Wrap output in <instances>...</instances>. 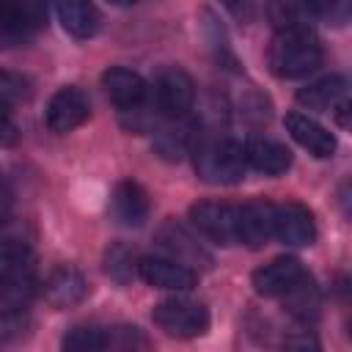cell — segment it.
<instances>
[{"mask_svg":"<svg viewBox=\"0 0 352 352\" xmlns=\"http://www.w3.org/2000/svg\"><path fill=\"white\" fill-rule=\"evenodd\" d=\"M245 148V162L261 173H270V176H278V173H286L292 168V151L280 143V140H272V138H250L248 143H242Z\"/></svg>","mask_w":352,"mask_h":352,"instance_id":"d6986e66","label":"cell"},{"mask_svg":"<svg viewBox=\"0 0 352 352\" xmlns=\"http://www.w3.org/2000/svg\"><path fill=\"white\" fill-rule=\"evenodd\" d=\"M138 253L124 245V242H116L104 250V272L116 280V283H129L138 278Z\"/></svg>","mask_w":352,"mask_h":352,"instance_id":"d4e9b609","label":"cell"},{"mask_svg":"<svg viewBox=\"0 0 352 352\" xmlns=\"http://www.w3.org/2000/svg\"><path fill=\"white\" fill-rule=\"evenodd\" d=\"M47 25V8L36 0H0V50L28 44Z\"/></svg>","mask_w":352,"mask_h":352,"instance_id":"277c9868","label":"cell"},{"mask_svg":"<svg viewBox=\"0 0 352 352\" xmlns=\"http://www.w3.org/2000/svg\"><path fill=\"white\" fill-rule=\"evenodd\" d=\"M88 116H91V102H88V96H85V91L77 88V85H63V88H58V91L50 96L47 110H44L47 126H50L52 132H58V135H66V132L82 126V124L88 121Z\"/></svg>","mask_w":352,"mask_h":352,"instance_id":"52a82bcc","label":"cell"},{"mask_svg":"<svg viewBox=\"0 0 352 352\" xmlns=\"http://www.w3.org/2000/svg\"><path fill=\"white\" fill-rule=\"evenodd\" d=\"M322 41L316 38V33L308 25H297V28H283L275 33L270 52H267V63L272 69V74L283 77V80H294V77H305L311 72H316L322 66Z\"/></svg>","mask_w":352,"mask_h":352,"instance_id":"7a4b0ae2","label":"cell"},{"mask_svg":"<svg viewBox=\"0 0 352 352\" xmlns=\"http://www.w3.org/2000/svg\"><path fill=\"white\" fill-rule=\"evenodd\" d=\"M102 88H104V94L110 96V102H113L121 113L148 104V85H146V80H143L138 72H132V69L110 66V69L102 74Z\"/></svg>","mask_w":352,"mask_h":352,"instance_id":"4fadbf2b","label":"cell"},{"mask_svg":"<svg viewBox=\"0 0 352 352\" xmlns=\"http://www.w3.org/2000/svg\"><path fill=\"white\" fill-rule=\"evenodd\" d=\"M297 102L308 110H322V113H336V118L346 126V110H349V96H346V80L333 74L322 77L316 82H308L305 88L297 91Z\"/></svg>","mask_w":352,"mask_h":352,"instance_id":"9c48e42d","label":"cell"},{"mask_svg":"<svg viewBox=\"0 0 352 352\" xmlns=\"http://www.w3.org/2000/svg\"><path fill=\"white\" fill-rule=\"evenodd\" d=\"M192 165L195 173L209 184H234L245 176V148L239 140L217 135V132H195L192 140Z\"/></svg>","mask_w":352,"mask_h":352,"instance_id":"6da1fadb","label":"cell"},{"mask_svg":"<svg viewBox=\"0 0 352 352\" xmlns=\"http://www.w3.org/2000/svg\"><path fill=\"white\" fill-rule=\"evenodd\" d=\"M195 132H198V126L190 118H176V121H168V124H157L154 126V140H151L154 151L162 160H170V162L182 160L184 154H190Z\"/></svg>","mask_w":352,"mask_h":352,"instance_id":"ac0fdd59","label":"cell"},{"mask_svg":"<svg viewBox=\"0 0 352 352\" xmlns=\"http://www.w3.org/2000/svg\"><path fill=\"white\" fill-rule=\"evenodd\" d=\"M41 294L52 308H72L85 300L88 278L72 264H58L47 272V278L41 283Z\"/></svg>","mask_w":352,"mask_h":352,"instance_id":"8fae6325","label":"cell"},{"mask_svg":"<svg viewBox=\"0 0 352 352\" xmlns=\"http://www.w3.org/2000/svg\"><path fill=\"white\" fill-rule=\"evenodd\" d=\"M272 220H275V204H270L264 198L239 206V217H236L239 242L248 248L267 245L272 239Z\"/></svg>","mask_w":352,"mask_h":352,"instance_id":"2e32d148","label":"cell"},{"mask_svg":"<svg viewBox=\"0 0 352 352\" xmlns=\"http://www.w3.org/2000/svg\"><path fill=\"white\" fill-rule=\"evenodd\" d=\"M38 292V278L36 272H14V275H0V319H14L19 316L30 300Z\"/></svg>","mask_w":352,"mask_h":352,"instance_id":"ffe728a7","label":"cell"},{"mask_svg":"<svg viewBox=\"0 0 352 352\" xmlns=\"http://www.w3.org/2000/svg\"><path fill=\"white\" fill-rule=\"evenodd\" d=\"M25 96H28V80L14 74V72L0 69V102L8 104L16 99H25Z\"/></svg>","mask_w":352,"mask_h":352,"instance_id":"4316f807","label":"cell"},{"mask_svg":"<svg viewBox=\"0 0 352 352\" xmlns=\"http://www.w3.org/2000/svg\"><path fill=\"white\" fill-rule=\"evenodd\" d=\"M283 124H286V132L294 138V143H300L308 154H314L319 160L336 154V138L319 121H314V118H308L302 113H289Z\"/></svg>","mask_w":352,"mask_h":352,"instance_id":"e0dca14e","label":"cell"},{"mask_svg":"<svg viewBox=\"0 0 352 352\" xmlns=\"http://www.w3.org/2000/svg\"><path fill=\"white\" fill-rule=\"evenodd\" d=\"M102 352H151V341L138 324H113L102 330Z\"/></svg>","mask_w":352,"mask_h":352,"instance_id":"7402d4cb","label":"cell"},{"mask_svg":"<svg viewBox=\"0 0 352 352\" xmlns=\"http://www.w3.org/2000/svg\"><path fill=\"white\" fill-rule=\"evenodd\" d=\"M138 278H143L148 286H157L165 292H190L198 283L195 270H190L173 258H157V256H146L138 261Z\"/></svg>","mask_w":352,"mask_h":352,"instance_id":"7c38bea8","label":"cell"},{"mask_svg":"<svg viewBox=\"0 0 352 352\" xmlns=\"http://www.w3.org/2000/svg\"><path fill=\"white\" fill-rule=\"evenodd\" d=\"M236 217H239V206H231L223 201H198L190 206L192 226L206 239H212L217 245H236L239 242Z\"/></svg>","mask_w":352,"mask_h":352,"instance_id":"8992f818","label":"cell"},{"mask_svg":"<svg viewBox=\"0 0 352 352\" xmlns=\"http://www.w3.org/2000/svg\"><path fill=\"white\" fill-rule=\"evenodd\" d=\"M280 352H322V344L311 330H297L286 336V341L280 344Z\"/></svg>","mask_w":352,"mask_h":352,"instance_id":"83f0119b","label":"cell"},{"mask_svg":"<svg viewBox=\"0 0 352 352\" xmlns=\"http://www.w3.org/2000/svg\"><path fill=\"white\" fill-rule=\"evenodd\" d=\"M148 212H151V201H148V192L132 182V179H124L113 187V195H110V214L116 223L126 226V228H140L146 220H148Z\"/></svg>","mask_w":352,"mask_h":352,"instance_id":"9a60e30c","label":"cell"},{"mask_svg":"<svg viewBox=\"0 0 352 352\" xmlns=\"http://www.w3.org/2000/svg\"><path fill=\"white\" fill-rule=\"evenodd\" d=\"M272 236L283 245H311L316 239V220L308 206L297 201L275 204V220H272Z\"/></svg>","mask_w":352,"mask_h":352,"instance_id":"ba28073f","label":"cell"},{"mask_svg":"<svg viewBox=\"0 0 352 352\" xmlns=\"http://www.w3.org/2000/svg\"><path fill=\"white\" fill-rule=\"evenodd\" d=\"M14 272H36V256L25 239L6 236L0 239V275Z\"/></svg>","mask_w":352,"mask_h":352,"instance_id":"cb8c5ba5","label":"cell"},{"mask_svg":"<svg viewBox=\"0 0 352 352\" xmlns=\"http://www.w3.org/2000/svg\"><path fill=\"white\" fill-rule=\"evenodd\" d=\"M60 352H102V330L91 324L72 327L60 341Z\"/></svg>","mask_w":352,"mask_h":352,"instance_id":"484cf974","label":"cell"},{"mask_svg":"<svg viewBox=\"0 0 352 352\" xmlns=\"http://www.w3.org/2000/svg\"><path fill=\"white\" fill-rule=\"evenodd\" d=\"M11 206H14V190H11L8 179H6V176H0V226L8 220Z\"/></svg>","mask_w":352,"mask_h":352,"instance_id":"f546056e","label":"cell"},{"mask_svg":"<svg viewBox=\"0 0 352 352\" xmlns=\"http://www.w3.org/2000/svg\"><path fill=\"white\" fill-rule=\"evenodd\" d=\"M157 116H165L168 121L187 118V113L195 104V82L184 69H162L151 85V102Z\"/></svg>","mask_w":352,"mask_h":352,"instance_id":"3957f363","label":"cell"},{"mask_svg":"<svg viewBox=\"0 0 352 352\" xmlns=\"http://www.w3.org/2000/svg\"><path fill=\"white\" fill-rule=\"evenodd\" d=\"M154 324L173 338H198L209 330V311L201 302L170 297L154 305Z\"/></svg>","mask_w":352,"mask_h":352,"instance_id":"5b68a950","label":"cell"},{"mask_svg":"<svg viewBox=\"0 0 352 352\" xmlns=\"http://www.w3.org/2000/svg\"><path fill=\"white\" fill-rule=\"evenodd\" d=\"M19 140V129L11 118V113L6 110V104L0 102V146H14Z\"/></svg>","mask_w":352,"mask_h":352,"instance_id":"f1b7e54d","label":"cell"},{"mask_svg":"<svg viewBox=\"0 0 352 352\" xmlns=\"http://www.w3.org/2000/svg\"><path fill=\"white\" fill-rule=\"evenodd\" d=\"M283 300H286L289 314L297 316V319H302V322H308V319H314L319 314V289H316V283H314L311 275H302L283 294Z\"/></svg>","mask_w":352,"mask_h":352,"instance_id":"603a6c76","label":"cell"},{"mask_svg":"<svg viewBox=\"0 0 352 352\" xmlns=\"http://www.w3.org/2000/svg\"><path fill=\"white\" fill-rule=\"evenodd\" d=\"M157 245L168 253V258L184 264V267H209L212 264V256L204 250V245L176 220H165L160 228H157Z\"/></svg>","mask_w":352,"mask_h":352,"instance_id":"30bf717a","label":"cell"},{"mask_svg":"<svg viewBox=\"0 0 352 352\" xmlns=\"http://www.w3.org/2000/svg\"><path fill=\"white\" fill-rule=\"evenodd\" d=\"M302 275H305V267L300 258L278 256L253 272V289L261 297H283Z\"/></svg>","mask_w":352,"mask_h":352,"instance_id":"5bb4252c","label":"cell"},{"mask_svg":"<svg viewBox=\"0 0 352 352\" xmlns=\"http://www.w3.org/2000/svg\"><path fill=\"white\" fill-rule=\"evenodd\" d=\"M55 14H58L60 28L74 38H94L102 28V14L94 3H77V0L58 3Z\"/></svg>","mask_w":352,"mask_h":352,"instance_id":"44dd1931","label":"cell"}]
</instances>
